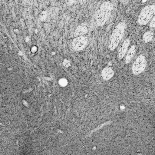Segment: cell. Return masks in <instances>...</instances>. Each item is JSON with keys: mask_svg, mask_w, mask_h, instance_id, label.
I'll return each mask as SVG.
<instances>
[{"mask_svg": "<svg viewBox=\"0 0 155 155\" xmlns=\"http://www.w3.org/2000/svg\"><path fill=\"white\" fill-rule=\"evenodd\" d=\"M126 24L124 21L119 22L115 27L110 35L108 47L111 50H114L118 46L124 34Z\"/></svg>", "mask_w": 155, "mask_h": 155, "instance_id": "cell-1", "label": "cell"}, {"mask_svg": "<svg viewBox=\"0 0 155 155\" xmlns=\"http://www.w3.org/2000/svg\"><path fill=\"white\" fill-rule=\"evenodd\" d=\"M113 8L111 2L105 1L99 7L96 17V22L99 26L103 25L108 20Z\"/></svg>", "mask_w": 155, "mask_h": 155, "instance_id": "cell-2", "label": "cell"}, {"mask_svg": "<svg viewBox=\"0 0 155 155\" xmlns=\"http://www.w3.org/2000/svg\"><path fill=\"white\" fill-rule=\"evenodd\" d=\"M155 12L154 5H150L145 7L140 11L137 18V22L140 25L147 24L152 18Z\"/></svg>", "mask_w": 155, "mask_h": 155, "instance_id": "cell-3", "label": "cell"}, {"mask_svg": "<svg viewBox=\"0 0 155 155\" xmlns=\"http://www.w3.org/2000/svg\"><path fill=\"white\" fill-rule=\"evenodd\" d=\"M147 60L142 54L139 56L134 62L132 67V71L135 75H137L143 72L147 65Z\"/></svg>", "mask_w": 155, "mask_h": 155, "instance_id": "cell-4", "label": "cell"}, {"mask_svg": "<svg viewBox=\"0 0 155 155\" xmlns=\"http://www.w3.org/2000/svg\"><path fill=\"white\" fill-rule=\"evenodd\" d=\"M88 41V38L87 35L76 37L72 41V46L75 50H81L86 46Z\"/></svg>", "mask_w": 155, "mask_h": 155, "instance_id": "cell-5", "label": "cell"}, {"mask_svg": "<svg viewBox=\"0 0 155 155\" xmlns=\"http://www.w3.org/2000/svg\"><path fill=\"white\" fill-rule=\"evenodd\" d=\"M87 27L86 24L84 23H81L75 29L74 33V37L75 38L87 35Z\"/></svg>", "mask_w": 155, "mask_h": 155, "instance_id": "cell-6", "label": "cell"}, {"mask_svg": "<svg viewBox=\"0 0 155 155\" xmlns=\"http://www.w3.org/2000/svg\"><path fill=\"white\" fill-rule=\"evenodd\" d=\"M130 44V40L128 38L126 39L123 42L118 51V56L122 59L125 56Z\"/></svg>", "mask_w": 155, "mask_h": 155, "instance_id": "cell-7", "label": "cell"}, {"mask_svg": "<svg viewBox=\"0 0 155 155\" xmlns=\"http://www.w3.org/2000/svg\"><path fill=\"white\" fill-rule=\"evenodd\" d=\"M114 75V72L113 70L109 67L105 68L101 72V76L102 78L105 80H108L111 78Z\"/></svg>", "mask_w": 155, "mask_h": 155, "instance_id": "cell-8", "label": "cell"}, {"mask_svg": "<svg viewBox=\"0 0 155 155\" xmlns=\"http://www.w3.org/2000/svg\"><path fill=\"white\" fill-rule=\"evenodd\" d=\"M136 47L132 45L129 49L126 55L125 61L127 64H129L132 59L136 51Z\"/></svg>", "mask_w": 155, "mask_h": 155, "instance_id": "cell-9", "label": "cell"}, {"mask_svg": "<svg viewBox=\"0 0 155 155\" xmlns=\"http://www.w3.org/2000/svg\"><path fill=\"white\" fill-rule=\"evenodd\" d=\"M153 33L151 31H147L145 32L143 36V39L145 43L150 41L153 37Z\"/></svg>", "mask_w": 155, "mask_h": 155, "instance_id": "cell-10", "label": "cell"}, {"mask_svg": "<svg viewBox=\"0 0 155 155\" xmlns=\"http://www.w3.org/2000/svg\"><path fill=\"white\" fill-rule=\"evenodd\" d=\"M47 17V12L45 11H43L41 15V20L42 21H44L45 20Z\"/></svg>", "mask_w": 155, "mask_h": 155, "instance_id": "cell-11", "label": "cell"}, {"mask_svg": "<svg viewBox=\"0 0 155 155\" xmlns=\"http://www.w3.org/2000/svg\"><path fill=\"white\" fill-rule=\"evenodd\" d=\"M63 64L65 67H68L70 66L71 63L68 60H65L64 61Z\"/></svg>", "mask_w": 155, "mask_h": 155, "instance_id": "cell-12", "label": "cell"}, {"mask_svg": "<svg viewBox=\"0 0 155 155\" xmlns=\"http://www.w3.org/2000/svg\"><path fill=\"white\" fill-rule=\"evenodd\" d=\"M150 28L155 27V17H154L150 23Z\"/></svg>", "mask_w": 155, "mask_h": 155, "instance_id": "cell-13", "label": "cell"}, {"mask_svg": "<svg viewBox=\"0 0 155 155\" xmlns=\"http://www.w3.org/2000/svg\"><path fill=\"white\" fill-rule=\"evenodd\" d=\"M29 38L28 37H26V38H25V40L27 41H28V40H29Z\"/></svg>", "mask_w": 155, "mask_h": 155, "instance_id": "cell-14", "label": "cell"}]
</instances>
